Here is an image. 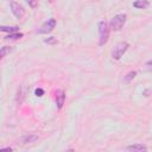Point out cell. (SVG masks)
I'll return each mask as SVG.
<instances>
[{
	"label": "cell",
	"mask_w": 152,
	"mask_h": 152,
	"mask_svg": "<svg viewBox=\"0 0 152 152\" xmlns=\"http://www.w3.org/2000/svg\"><path fill=\"white\" fill-rule=\"evenodd\" d=\"M99 34H100V39H99V45L102 46L107 43L108 37H109V27L106 20H101L99 23Z\"/></svg>",
	"instance_id": "6da1fadb"
},
{
	"label": "cell",
	"mask_w": 152,
	"mask_h": 152,
	"mask_svg": "<svg viewBox=\"0 0 152 152\" xmlns=\"http://www.w3.org/2000/svg\"><path fill=\"white\" fill-rule=\"evenodd\" d=\"M128 48H130V44H128L127 42H120V43H118V44L114 46L113 51H112V57H113V59L119 61L121 57L124 56V54L127 51Z\"/></svg>",
	"instance_id": "7a4b0ae2"
},
{
	"label": "cell",
	"mask_w": 152,
	"mask_h": 152,
	"mask_svg": "<svg viewBox=\"0 0 152 152\" xmlns=\"http://www.w3.org/2000/svg\"><path fill=\"white\" fill-rule=\"evenodd\" d=\"M126 18L127 17L125 13H120V14L114 16L111 20V29L113 31H119V30H121V27H123L126 23Z\"/></svg>",
	"instance_id": "3957f363"
},
{
	"label": "cell",
	"mask_w": 152,
	"mask_h": 152,
	"mask_svg": "<svg viewBox=\"0 0 152 152\" xmlns=\"http://www.w3.org/2000/svg\"><path fill=\"white\" fill-rule=\"evenodd\" d=\"M11 10H12V13L13 16L17 18V19H21L24 16H25V10L21 5H19L18 3H14L12 1L11 3Z\"/></svg>",
	"instance_id": "277c9868"
},
{
	"label": "cell",
	"mask_w": 152,
	"mask_h": 152,
	"mask_svg": "<svg viewBox=\"0 0 152 152\" xmlns=\"http://www.w3.org/2000/svg\"><path fill=\"white\" fill-rule=\"evenodd\" d=\"M55 26H56V19L51 18V19H49L48 21H45L42 25V27L39 30V34H50L55 29Z\"/></svg>",
	"instance_id": "5b68a950"
},
{
	"label": "cell",
	"mask_w": 152,
	"mask_h": 152,
	"mask_svg": "<svg viewBox=\"0 0 152 152\" xmlns=\"http://www.w3.org/2000/svg\"><path fill=\"white\" fill-rule=\"evenodd\" d=\"M64 101H66V93L63 90H57L56 93V103H57V108L61 109L64 105Z\"/></svg>",
	"instance_id": "8992f818"
},
{
	"label": "cell",
	"mask_w": 152,
	"mask_h": 152,
	"mask_svg": "<svg viewBox=\"0 0 152 152\" xmlns=\"http://www.w3.org/2000/svg\"><path fill=\"white\" fill-rule=\"evenodd\" d=\"M128 151H132V152H146L147 151V147L143 144H134V145H130L126 147Z\"/></svg>",
	"instance_id": "52a82bcc"
},
{
	"label": "cell",
	"mask_w": 152,
	"mask_h": 152,
	"mask_svg": "<svg viewBox=\"0 0 152 152\" xmlns=\"http://www.w3.org/2000/svg\"><path fill=\"white\" fill-rule=\"evenodd\" d=\"M37 140H38V136H36V134H27V136H24V137L20 139V141H21L23 144L35 143V141H37Z\"/></svg>",
	"instance_id": "ba28073f"
},
{
	"label": "cell",
	"mask_w": 152,
	"mask_h": 152,
	"mask_svg": "<svg viewBox=\"0 0 152 152\" xmlns=\"http://www.w3.org/2000/svg\"><path fill=\"white\" fill-rule=\"evenodd\" d=\"M133 6L136 9H140V10H145L150 6V1L148 0H137L133 3Z\"/></svg>",
	"instance_id": "9c48e42d"
},
{
	"label": "cell",
	"mask_w": 152,
	"mask_h": 152,
	"mask_svg": "<svg viewBox=\"0 0 152 152\" xmlns=\"http://www.w3.org/2000/svg\"><path fill=\"white\" fill-rule=\"evenodd\" d=\"M18 30H19L18 26H0V32L13 34V32H17Z\"/></svg>",
	"instance_id": "30bf717a"
},
{
	"label": "cell",
	"mask_w": 152,
	"mask_h": 152,
	"mask_svg": "<svg viewBox=\"0 0 152 152\" xmlns=\"http://www.w3.org/2000/svg\"><path fill=\"white\" fill-rule=\"evenodd\" d=\"M24 35L21 34V32H13V34H10L7 37H5V39L6 41H16V39H20L21 37H23Z\"/></svg>",
	"instance_id": "8fae6325"
},
{
	"label": "cell",
	"mask_w": 152,
	"mask_h": 152,
	"mask_svg": "<svg viewBox=\"0 0 152 152\" xmlns=\"http://www.w3.org/2000/svg\"><path fill=\"white\" fill-rule=\"evenodd\" d=\"M136 76H137V73H136V71H130L126 76H124L123 82H124V83H130V82H131Z\"/></svg>",
	"instance_id": "7c38bea8"
},
{
	"label": "cell",
	"mask_w": 152,
	"mask_h": 152,
	"mask_svg": "<svg viewBox=\"0 0 152 152\" xmlns=\"http://www.w3.org/2000/svg\"><path fill=\"white\" fill-rule=\"evenodd\" d=\"M10 51H11V48L10 46H4V48L0 49V61H1L4 58V56L7 55Z\"/></svg>",
	"instance_id": "4fadbf2b"
},
{
	"label": "cell",
	"mask_w": 152,
	"mask_h": 152,
	"mask_svg": "<svg viewBox=\"0 0 152 152\" xmlns=\"http://www.w3.org/2000/svg\"><path fill=\"white\" fill-rule=\"evenodd\" d=\"M26 3L29 4L30 7H32V9H36L37 5H38V0H26Z\"/></svg>",
	"instance_id": "5bb4252c"
},
{
	"label": "cell",
	"mask_w": 152,
	"mask_h": 152,
	"mask_svg": "<svg viewBox=\"0 0 152 152\" xmlns=\"http://www.w3.org/2000/svg\"><path fill=\"white\" fill-rule=\"evenodd\" d=\"M44 42H45L46 44H50V45H55V44H57V39H56L55 37L46 38V39H44Z\"/></svg>",
	"instance_id": "9a60e30c"
},
{
	"label": "cell",
	"mask_w": 152,
	"mask_h": 152,
	"mask_svg": "<svg viewBox=\"0 0 152 152\" xmlns=\"http://www.w3.org/2000/svg\"><path fill=\"white\" fill-rule=\"evenodd\" d=\"M35 94H36V96H43L44 95V90L42 89V88H37L36 89V92H35Z\"/></svg>",
	"instance_id": "2e32d148"
},
{
	"label": "cell",
	"mask_w": 152,
	"mask_h": 152,
	"mask_svg": "<svg viewBox=\"0 0 152 152\" xmlns=\"http://www.w3.org/2000/svg\"><path fill=\"white\" fill-rule=\"evenodd\" d=\"M0 150H6V151H13L12 147H0Z\"/></svg>",
	"instance_id": "e0dca14e"
},
{
	"label": "cell",
	"mask_w": 152,
	"mask_h": 152,
	"mask_svg": "<svg viewBox=\"0 0 152 152\" xmlns=\"http://www.w3.org/2000/svg\"><path fill=\"white\" fill-rule=\"evenodd\" d=\"M148 93H150V90H146V92H145V96H148Z\"/></svg>",
	"instance_id": "ac0fdd59"
},
{
	"label": "cell",
	"mask_w": 152,
	"mask_h": 152,
	"mask_svg": "<svg viewBox=\"0 0 152 152\" xmlns=\"http://www.w3.org/2000/svg\"><path fill=\"white\" fill-rule=\"evenodd\" d=\"M49 1H50V3H52V1H54V0H49Z\"/></svg>",
	"instance_id": "d6986e66"
}]
</instances>
